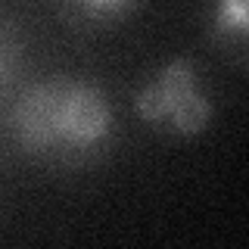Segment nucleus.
I'll return each mask as SVG.
<instances>
[{
  "label": "nucleus",
  "instance_id": "obj_1",
  "mask_svg": "<svg viewBox=\"0 0 249 249\" xmlns=\"http://www.w3.org/2000/svg\"><path fill=\"white\" fill-rule=\"evenodd\" d=\"M6 128L31 159L78 165L109 146L115 115L100 84L59 75L28 84L6 109Z\"/></svg>",
  "mask_w": 249,
  "mask_h": 249
},
{
  "label": "nucleus",
  "instance_id": "obj_5",
  "mask_svg": "<svg viewBox=\"0 0 249 249\" xmlns=\"http://www.w3.org/2000/svg\"><path fill=\"white\" fill-rule=\"evenodd\" d=\"M19 72H22V41L16 28L0 19V100L10 93Z\"/></svg>",
  "mask_w": 249,
  "mask_h": 249
},
{
  "label": "nucleus",
  "instance_id": "obj_3",
  "mask_svg": "<svg viewBox=\"0 0 249 249\" xmlns=\"http://www.w3.org/2000/svg\"><path fill=\"white\" fill-rule=\"evenodd\" d=\"M212 25L221 44L243 50L249 37V0H215Z\"/></svg>",
  "mask_w": 249,
  "mask_h": 249
},
{
  "label": "nucleus",
  "instance_id": "obj_2",
  "mask_svg": "<svg viewBox=\"0 0 249 249\" xmlns=\"http://www.w3.org/2000/svg\"><path fill=\"white\" fill-rule=\"evenodd\" d=\"M134 112L140 122L178 137H199L212 124V100L202 90L193 59L178 56L165 62L134 93Z\"/></svg>",
  "mask_w": 249,
  "mask_h": 249
},
{
  "label": "nucleus",
  "instance_id": "obj_4",
  "mask_svg": "<svg viewBox=\"0 0 249 249\" xmlns=\"http://www.w3.org/2000/svg\"><path fill=\"white\" fill-rule=\"evenodd\" d=\"M62 10H69L75 19L90 22V25H109V22L124 19L137 6V0H56Z\"/></svg>",
  "mask_w": 249,
  "mask_h": 249
}]
</instances>
